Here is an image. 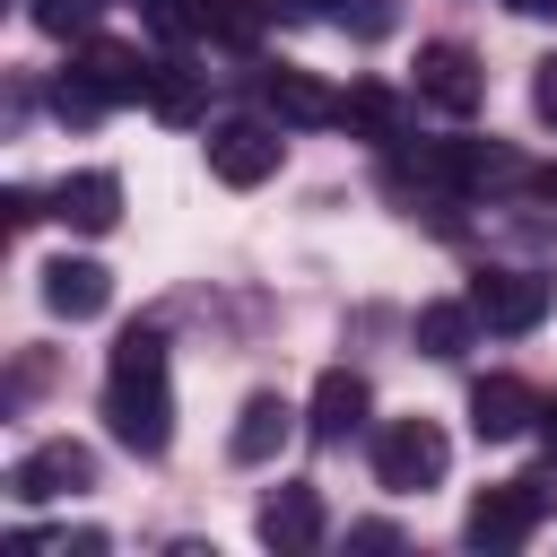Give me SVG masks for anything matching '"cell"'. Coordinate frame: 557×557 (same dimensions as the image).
I'll list each match as a JSON object with an SVG mask.
<instances>
[{
	"label": "cell",
	"mask_w": 557,
	"mask_h": 557,
	"mask_svg": "<svg viewBox=\"0 0 557 557\" xmlns=\"http://www.w3.org/2000/svg\"><path fill=\"white\" fill-rule=\"evenodd\" d=\"M104 426H113V444H131V453H165L174 444V383H165V331H148V322H131L122 339H113V366H104Z\"/></svg>",
	"instance_id": "obj_1"
},
{
	"label": "cell",
	"mask_w": 557,
	"mask_h": 557,
	"mask_svg": "<svg viewBox=\"0 0 557 557\" xmlns=\"http://www.w3.org/2000/svg\"><path fill=\"white\" fill-rule=\"evenodd\" d=\"M139 78H148V61H139L131 44H104V35H78V52H70V70L52 78V113H61V122H96L104 104H131V96H139Z\"/></svg>",
	"instance_id": "obj_2"
},
{
	"label": "cell",
	"mask_w": 557,
	"mask_h": 557,
	"mask_svg": "<svg viewBox=\"0 0 557 557\" xmlns=\"http://www.w3.org/2000/svg\"><path fill=\"white\" fill-rule=\"evenodd\" d=\"M557 513V479L548 470H522V479H505V487H487V496H470V513H461V540L479 548V557H513L540 522Z\"/></svg>",
	"instance_id": "obj_3"
},
{
	"label": "cell",
	"mask_w": 557,
	"mask_h": 557,
	"mask_svg": "<svg viewBox=\"0 0 557 557\" xmlns=\"http://www.w3.org/2000/svg\"><path fill=\"white\" fill-rule=\"evenodd\" d=\"M444 461H453V444H444V426H435V418H392V426L374 435V479H383L392 496L435 487V479H444Z\"/></svg>",
	"instance_id": "obj_4"
},
{
	"label": "cell",
	"mask_w": 557,
	"mask_h": 557,
	"mask_svg": "<svg viewBox=\"0 0 557 557\" xmlns=\"http://www.w3.org/2000/svg\"><path fill=\"white\" fill-rule=\"evenodd\" d=\"M470 313H479V331L522 339V331L548 322V278H540V270H479V278H470Z\"/></svg>",
	"instance_id": "obj_5"
},
{
	"label": "cell",
	"mask_w": 557,
	"mask_h": 557,
	"mask_svg": "<svg viewBox=\"0 0 557 557\" xmlns=\"http://www.w3.org/2000/svg\"><path fill=\"white\" fill-rule=\"evenodd\" d=\"M278 157H287V122H218V131H209V174L235 183V191L270 183Z\"/></svg>",
	"instance_id": "obj_6"
},
{
	"label": "cell",
	"mask_w": 557,
	"mask_h": 557,
	"mask_svg": "<svg viewBox=\"0 0 557 557\" xmlns=\"http://www.w3.org/2000/svg\"><path fill=\"white\" fill-rule=\"evenodd\" d=\"M78 487H96V453L70 444V435L17 453V470H9V496H17V505H61V496H78Z\"/></svg>",
	"instance_id": "obj_7"
},
{
	"label": "cell",
	"mask_w": 557,
	"mask_h": 557,
	"mask_svg": "<svg viewBox=\"0 0 557 557\" xmlns=\"http://www.w3.org/2000/svg\"><path fill=\"white\" fill-rule=\"evenodd\" d=\"M540 426V392L522 383V374H479L470 383V435L479 444H513V435H531Z\"/></svg>",
	"instance_id": "obj_8"
},
{
	"label": "cell",
	"mask_w": 557,
	"mask_h": 557,
	"mask_svg": "<svg viewBox=\"0 0 557 557\" xmlns=\"http://www.w3.org/2000/svg\"><path fill=\"white\" fill-rule=\"evenodd\" d=\"M418 96L435 113H479L487 78H479V52L470 44H418Z\"/></svg>",
	"instance_id": "obj_9"
},
{
	"label": "cell",
	"mask_w": 557,
	"mask_h": 557,
	"mask_svg": "<svg viewBox=\"0 0 557 557\" xmlns=\"http://www.w3.org/2000/svg\"><path fill=\"white\" fill-rule=\"evenodd\" d=\"M52 218H61L70 235H113V226H122V183H113L104 165L61 174V183H52Z\"/></svg>",
	"instance_id": "obj_10"
},
{
	"label": "cell",
	"mask_w": 557,
	"mask_h": 557,
	"mask_svg": "<svg viewBox=\"0 0 557 557\" xmlns=\"http://www.w3.org/2000/svg\"><path fill=\"white\" fill-rule=\"evenodd\" d=\"M139 104H148L157 122H200V113H209V70H191L183 52H157L148 78H139Z\"/></svg>",
	"instance_id": "obj_11"
},
{
	"label": "cell",
	"mask_w": 557,
	"mask_h": 557,
	"mask_svg": "<svg viewBox=\"0 0 557 557\" xmlns=\"http://www.w3.org/2000/svg\"><path fill=\"white\" fill-rule=\"evenodd\" d=\"M44 305H52L61 322H96V313L113 305V270L87 261V252H61V261L44 270Z\"/></svg>",
	"instance_id": "obj_12"
},
{
	"label": "cell",
	"mask_w": 557,
	"mask_h": 557,
	"mask_svg": "<svg viewBox=\"0 0 557 557\" xmlns=\"http://www.w3.org/2000/svg\"><path fill=\"white\" fill-rule=\"evenodd\" d=\"M261 104H270V122H287V131H313V122H339V96L313 78V70H261Z\"/></svg>",
	"instance_id": "obj_13"
},
{
	"label": "cell",
	"mask_w": 557,
	"mask_h": 557,
	"mask_svg": "<svg viewBox=\"0 0 557 557\" xmlns=\"http://www.w3.org/2000/svg\"><path fill=\"white\" fill-rule=\"evenodd\" d=\"M409 113H418V104H409L400 87H383V78H366V87L339 96V122H348L357 139H374V148H400V139H409Z\"/></svg>",
	"instance_id": "obj_14"
},
{
	"label": "cell",
	"mask_w": 557,
	"mask_h": 557,
	"mask_svg": "<svg viewBox=\"0 0 557 557\" xmlns=\"http://www.w3.org/2000/svg\"><path fill=\"white\" fill-rule=\"evenodd\" d=\"M366 409H374V392H366V374H348V366H331L322 383H313V444H348L357 426H366Z\"/></svg>",
	"instance_id": "obj_15"
},
{
	"label": "cell",
	"mask_w": 557,
	"mask_h": 557,
	"mask_svg": "<svg viewBox=\"0 0 557 557\" xmlns=\"http://www.w3.org/2000/svg\"><path fill=\"white\" fill-rule=\"evenodd\" d=\"M261 548H278V557H305V548H322V496L313 487H278L270 505H261Z\"/></svg>",
	"instance_id": "obj_16"
},
{
	"label": "cell",
	"mask_w": 557,
	"mask_h": 557,
	"mask_svg": "<svg viewBox=\"0 0 557 557\" xmlns=\"http://www.w3.org/2000/svg\"><path fill=\"white\" fill-rule=\"evenodd\" d=\"M453 174H461V191H513V183H531V165L505 139H453Z\"/></svg>",
	"instance_id": "obj_17"
},
{
	"label": "cell",
	"mask_w": 557,
	"mask_h": 557,
	"mask_svg": "<svg viewBox=\"0 0 557 557\" xmlns=\"http://www.w3.org/2000/svg\"><path fill=\"white\" fill-rule=\"evenodd\" d=\"M287 426H296V409H287L278 392H252L244 418H235V435H226V453H235V461H270V453L287 444Z\"/></svg>",
	"instance_id": "obj_18"
},
{
	"label": "cell",
	"mask_w": 557,
	"mask_h": 557,
	"mask_svg": "<svg viewBox=\"0 0 557 557\" xmlns=\"http://www.w3.org/2000/svg\"><path fill=\"white\" fill-rule=\"evenodd\" d=\"M470 339H479L470 296H461V305H418V348H426V357H461Z\"/></svg>",
	"instance_id": "obj_19"
},
{
	"label": "cell",
	"mask_w": 557,
	"mask_h": 557,
	"mask_svg": "<svg viewBox=\"0 0 557 557\" xmlns=\"http://www.w3.org/2000/svg\"><path fill=\"white\" fill-rule=\"evenodd\" d=\"M209 9H218V0H148V26H157L165 44H191V35H209Z\"/></svg>",
	"instance_id": "obj_20"
},
{
	"label": "cell",
	"mask_w": 557,
	"mask_h": 557,
	"mask_svg": "<svg viewBox=\"0 0 557 557\" xmlns=\"http://www.w3.org/2000/svg\"><path fill=\"white\" fill-rule=\"evenodd\" d=\"M96 9L104 0H35V26L44 35H96Z\"/></svg>",
	"instance_id": "obj_21"
},
{
	"label": "cell",
	"mask_w": 557,
	"mask_h": 557,
	"mask_svg": "<svg viewBox=\"0 0 557 557\" xmlns=\"http://www.w3.org/2000/svg\"><path fill=\"white\" fill-rule=\"evenodd\" d=\"M209 35L252 44V35H261V0H218V9H209Z\"/></svg>",
	"instance_id": "obj_22"
},
{
	"label": "cell",
	"mask_w": 557,
	"mask_h": 557,
	"mask_svg": "<svg viewBox=\"0 0 557 557\" xmlns=\"http://www.w3.org/2000/svg\"><path fill=\"white\" fill-rule=\"evenodd\" d=\"M531 113H540V122L557 131V52H548V61L531 70Z\"/></svg>",
	"instance_id": "obj_23"
},
{
	"label": "cell",
	"mask_w": 557,
	"mask_h": 557,
	"mask_svg": "<svg viewBox=\"0 0 557 557\" xmlns=\"http://www.w3.org/2000/svg\"><path fill=\"white\" fill-rule=\"evenodd\" d=\"M0 209H9V226H35V218H44V209H52V200H35V191H9V200H0Z\"/></svg>",
	"instance_id": "obj_24"
},
{
	"label": "cell",
	"mask_w": 557,
	"mask_h": 557,
	"mask_svg": "<svg viewBox=\"0 0 557 557\" xmlns=\"http://www.w3.org/2000/svg\"><path fill=\"white\" fill-rule=\"evenodd\" d=\"M348 548H400V531H392V522H357V531H348Z\"/></svg>",
	"instance_id": "obj_25"
},
{
	"label": "cell",
	"mask_w": 557,
	"mask_h": 557,
	"mask_svg": "<svg viewBox=\"0 0 557 557\" xmlns=\"http://www.w3.org/2000/svg\"><path fill=\"white\" fill-rule=\"evenodd\" d=\"M505 9H513V17H548L557 0H505Z\"/></svg>",
	"instance_id": "obj_26"
},
{
	"label": "cell",
	"mask_w": 557,
	"mask_h": 557,
	"mask_svg": "<svg viewBox=\"0 0 557 557\" xmlns=\"http://www.w3.org/2000/svg\"><path fill=\"white\" fill-rule=\"evenodd\" d=\"M540 435H548V453H557V400H540Z\"/></svg>",
	"instance_id": "obj_27"
},
{
	"label": "cell",
	"mask_w": 557,
	"mask_h": 557,
	"mask_svg": "<svg viewBox=\"0 0 557 557\" xmlns=\"http://www.w3.org/2000/svg\"><path fill=\"white\" fill-rule=\"evenodd\" d=\"M531 183H540V191H548V200H557V174H531Z\"/></svg>",
	"instance_id": "obj_28"
},
{
	"label": "cell",
	"mask_w": 557,
	"mask_h": 557,
	"mask_svg": "<svg viewBox=\"0 0 557 557\" xmlns=\"http://www.w3.org/2000/svg\"><path fill=\"white\" fill-rule=\"evenodd\" d=\"M305 9H322V0H305Z\"/></svg>",
	"instance_id": "obj_29"
}]
</instances>
